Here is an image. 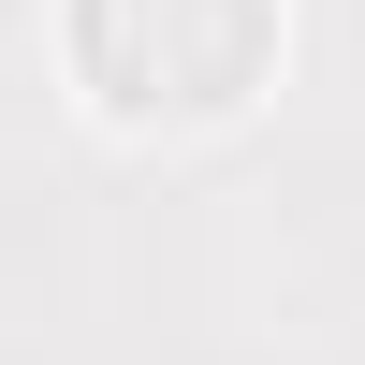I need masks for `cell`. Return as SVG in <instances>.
Returning a JSON list of instances; mask_svg holds the SVG:
<instances>
[{"mask_svg":"<svg viewBox=\"0 0 365 365\" xmlns=\"http://www.w3.org/2000/svg\"><path fill=\"white\" fill-rule=\"evenodd\" d=\"M292 58V0H58V73L103 132H234Z\"/></svg>","mask_w":365,"mask_h":365,"instance_id":"1","label":"cell"}]
</instances>
